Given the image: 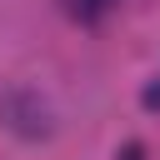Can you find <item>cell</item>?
<instances>
[{"label":"cell","instance_id":"3","mask_svg":"<svg viewBox=\"0 0 160 160\" xmlns=\"http://www.w3.org/2000/svg\"><path fill=\"white\" fill-rule=\"evenodd\" d=\"M120 160H140V145H125V150H120Z\"/></svg>","mask_w":160,"mask_h":160},{"label":"cell","instance_id":"2","mask_svg":"<svg viewBox=\"0 0 160 160\" xmlns=\"http://www.w3.org/2000/svg\"><path fill=\"white\" fill-rule=\"evenodd\" d=\"M115 0H65V10L70 15H80V20H95V15H105Z\"/></svg>","mask_w":160,"mask_h":160},{"label":"cell","instance_id":"4","mask_svg":"<svg viewBox=\"0 0 160 160\" xmlns=\"http://www.w3.org/2000/svg\"><path fill=\"white\" fill-rule=\"evenodd\" d=\"M145 105H160V85H150V90H145Z\"/></svg>","mask_w":160,"mask_h":160},{"label":"cell","instance_id":"1","mask_svg":"<svg viewBox=\"0 0 160 160\" xmlns=\"http://www.w3.org/2000/svg\"><path fill=\"white\" fill-rule=\"evenodd\" d=\"M0 120L15 130V135H50V115H45V105L35 100V95H5L0 100Z\"/></svg>","mask_w":160,"mask_h":160}]
</instances>
